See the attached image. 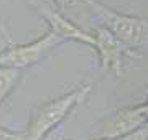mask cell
Returning a JSON list of instances; mask_svg holds the SVG:
<instances>
[{
  "label": "cell",
  "instance_id": "1",
  "mask_svg": "<svg viewBox=\"0 0 148 140\" xmlns=\"http://www.w3.org/2000/svg\"><path fill=\"white\" fill-rule=\"evenodd\" d=\"M92 91L90 84L76 87L74 91L59 96L53 101H48L46 104L40 106L32 112V119L28 124L25 135L27 140H45L46 135H49L56 127H58L64 119L87 99V96Z\"/></svg>",
  "mask_w": 148,
  "mask_h": 140
},
{
  "label": "cell",
  "instance_id": "2",
  "mask_svg": "<svg viewBox=\"0 0 148 140\" xmlns=\"http://www.w3.org/2000/svg\"><path fill=\"white\" fill-rule=\"evenodd\" d=\"M84 3L101 16L104 27L128 48L138 49L148 41V18L117 12L99 0H84Z\"/></svg>",
  "mask_w": 148,
  "mask_h": 140
},
{
  "label": "cell",
  "instance_id": "3",
  "mask_svg": "<svg viewBox=\"0 0 148 140\" xmlns=\"http://www.w3.org/2000/svg\"><path fill=\"white\" fill-rule=\"evenodd\" d=\"M63 41V38H59L53 30L48 28L41 36L32 43H8L5 49L0 51V68H15L21 71L25 68L35 66L46 59Z\"/></svg>",
  "mask_w": 148,
  "mask_h": 140
},
{
  "label": "cell",
  "instance_id": "4",
  "mask_svg": "<svg viewBox=\"0 0 148 140\" xmlns=\"http://www.w3.org/2000/svg\"><path fill=\"white\" fill-rule=\"evenodd\" d=\"M148 125L147 106L140 104L135 107H125L110 114L102 122L95 125L92 132V140H117L135 130Z\"/></svg>",
  "mask_w": 148,
  "mask_h": 140
},
{
  "label": "cell",
  "instance_id": "5",
  "mask_svg": "<svg viewBox=\"0 0 148 140\" xmlns=\"http://www.w3.org/2000/svg\"><path fill=\"white\" fill-rule=\"evenodd\" d=\"M95 38V51L99 54V61H101L102 69L114 71L115 76L122 74V68L125 59H135L140 58V54L135 49L128 48L125 43H122L120 40L112 35L104 25L95 28L94 33Z\"/></svg>",
  "mask_w": 148,
  "mask_h": 140
},
{
  "label": "cell",
  "instance_id": "6",
  "mask_svg": "<svg viewBox=\"0 0 148 140\" xmlns=\"http://www.w3.org/2000/svg\"><path fill=\"white\" fill-rule=\"evenodd\" d=\"M33 5L40 12V15L46 20L48 28L53 30L59 38H63L64 41L66 40H73V41H81V43L90 45L92 48L95 46V38L94 35L84 32L81 27H77L74 22H71L68 16H64L61 12L54 10L53 7L46 5L45 2H40V0H35Z\"/></svg>",
  "mask_w": 148,
  "mask_h": 140
},
{
  "label": "cell",
  "instance_id": "7",
  "mask_svg": "<svg viewBox=\"0 0 148 140\" xmlns=\"http://www.w3.org/2000/svg\"><path fill=\"white\" fill-rule=\"evenodd\" d=\"M21 71L15 68H0V104L10 96L20 81Z\"/></svg>",
  "mask_w": 148,
  "mask_h": 140
},
{
  "label": "cell",
  "instance_id": "8",
  "mask_svg": "<svg viewBox=\"0 0 148 140\" xmlns=\"http://www.w3.org/2000/svg\"><path fill=\"white\" fill-rule=\"evenodd\" d=\"M0 140H27L25 132H13L5 127H0Z\"/></svg>",
  "mask_w": 148,
  "mask_h": 140
},
{
  "label": "cell",
  "instance_id": "9",
  "mask_svg": "<svg viewBox=\"0 0 148 140\" xmlns=\"http://www.w3.org/2000/svg\"><path fill=\"white\" fill-rule=\"evenodd\" d=\"M117 140H148V125H145L142 129H138L135 132H132V134H128Z\"/></svg>",
  "mask_w": 148,
  "mask_h": 140
},
{
  "label": "cell",
  "instance_id": "10",
  "mask_svg": "<svg viewBox=\"0 0 148 140\" xmlns=\"http://www.w3.org/2000/svg\"><path fill=\"white\" fill-rule=\"evenodd\" d=\"M84 2V0H54V3L61 8V10H69V8H74V7Z\"/></svg>",
  "mask_w": 148,
  "mask_h": 140
},
{
  "label": "cell",
  "instance_id": "11",
  "mask_svg": "<svg viewBox=\"0 0 148 140\" xmlns=\"http://www.w3.org/2000/svg\"><path fill=\"white\" fill-rule=\"evenodd\" d=\"M0 32L3 33V36L7 38V41H8V43H12V41H10V35H8V32H7V28H5V23L2 22V18H0Z\"/></svg>",
  "mask_w": 148,
  "mask_h": 140
},
{
  "label": "cell",
  "instance_id": "12",
  "mask_svg": "<svg viewBox=\"0 0 148 140\" xmlns=\"http://www.w3.org/2000/svg\"><path fill=\"white\" fill-rule=\"evenodd\" d=\"M145 104H147V106H148V97H147V101H145Z\"/></svg>",
  "mask_w": 148,
  "mask_h": 140
},
{
  "label": "cell",
  "instance_id": "13",
  "mask_svg": "<svg viewBox=\"0 0 148 140\" xmlns=\"http://www.w3.org/2000/svg\"><path fill=\"white\" fill-rule=\"evenodd\" d=\"M143 104H145V102H143ZM145 106H147V104H145ZM147 114H148V106H147Z\"/></svg>",
  "mask_w": 148,
  "mask_h": 140
},
{
  "label": "cell",
  "instance_id": "14",
  "mask_svg": "<svg viewBox=\"0 0 148 140\" xmlns=\"http://www.w3.org/2000/svg\"><path fill=\"white\" fill-rule=\"evenodd\" d=\"M90 140H92V139H90Z\"/></svg>",
  "mask_w": 148,
  "mask_h": 140
}]
</instances>
